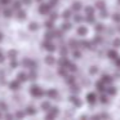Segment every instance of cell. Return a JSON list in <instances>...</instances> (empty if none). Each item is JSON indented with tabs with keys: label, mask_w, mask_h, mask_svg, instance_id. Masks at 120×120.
<instances>
[{
	"label": "cell",
	"mask_w": 120,
	"mask_h": 120,
	"mask_svg": "<svg viewBox=\"0 0 120 120\" xmlns=\"http://www.w3.org/2000/svg\"><path fill=\"white\" fill-rule=\"evenodd\" d=\"M29 29L31 30V31H36V30L39 29V25H38L36 22H31V23L29 25Z\"/></svg>",
	"instance_id": "24"
},
{
	"label": "cell",
	"mask_w": 120,
	"mask_h": 120,
	"mask_svg": "<svg viewBox=\"0 0 120 120\" xmlns=\"http://www.w3.org/2000/svg\"><path fill=\"white\" fill-rule=\"evenodd\" d=\"M45 27H47L48 30H52L53 27H54V23H53V21H52V19H49V21H47V22H45Z\"/></svg>",
	"instance_id": "29"
},
{
	"label": "cell",
	"mask_w": 120,
	"mask_h": 120,
	"mask_svg": "<svg viewBox=\"0 0 120 120\" xmlns=\"http://www.w3.org/2000/svg\"><path fill=\"white\" fill-rule=\"evenodd\" d=\"M57 17H58V14L56 13V12L50 14V19H52V21H56V19H57Z\"/></svg>",
	"instance_id": "50"
},
{
	"label": "cell",
	"mask_w": 120,
	"mask_h": 120,
	"mask_svg": "<svg viewBox=\"0 0 120 120\" xmlns=\"http://www.w3.org/2000/svg\"><path fill=\"white\" fill-rule=\"evenodd\" d=\"M112 45H114L115 48H120V39L119 38H116V39L112 41Z\"/></svg>",
	"instance_id": "40"
},
{
	"label": "cell",
	"mask_w": 120,
	"mask_h": 120,
	"mask_svg": "<svg viewBox=\"0 0 120 120\" xmlns=\"http://www.w3.org/2000/svg\"><path fill=\"white\" fill-rule=\"evenodd\" d=\"M85 13L86 14H93L94 13V8L93 7H85Z\"/></svg>",
	"instance_id": "37"
},
{
	"label": "cell",
	"mask_w": 120,
	"mask_h": 120,
	"mask_svg": "<svg viewBox=\"0 0 120 120\" xmlns=\"http://www.w3.org/2000/svg\"><path fill=\"white\" fill-rule=\"evenodd\" d=\"M83 19H84V18L80 16V14H75V17H74V21H75L76 23H80V22L83 21Z\"/></svg>",
	"instance_id": "35"
},
{
	"label": "cell",
	"mask_w": 120,
	"mask_h": 120,
	"mask_svg": "<svg viewBox=\"0 0 120 120\" xmlns=\"http://www.w3.org/2000/svg\"><path fill=\"white\" fill-rule=\"evenodd\" d=\"M58 74L62 76H66L67 75V70H66V67H60L58 68Z\"/></svg>",
	"instance_id": "32"
},
{
	"label": "cell",
	"mask_w": 120,
	"mask_h": 120,
	"mask_svg": "<svg viewBox=\"0 0 120 120\" xmlns=\"http://www.w3.org/2000/svg\"><path fill=\"white\" fill-rule=\"evenodd\" d=\"M96 85H97V89H98L99 92H105V89H106V85H105V83H103L102 80H101V81H98V83H97Z\"/></svg>",
	"instance_id": "17"
},
{
	"label": "cell",
	"mask_w": 120,
	"mask_h": 120,
	"mask_svg": "<svg viewBox=\"0 0 120 120\" xmlns=\"http://www.w3.org/2000/svg\"><path fill=\"white\" fill-rule=\"evenodd\" d=\"M17 56H18V53H17L16 50H13V49L8 52V58H11V60H16Z\"/></svg>",
	"instance_id": "20"
},
{
	"label": "cell",
	"mask_w": 120,
	"mask_h": 120,
	"mask_svg": "<svg viewBox=\"0 0 120 120\" xmlns=\"http://www.w3.org/2000/svg\"><path fill=\"white\" fill-rule=\"evenodd\" d=\"M94 41H97V43H99V41H102V39H101V36H96V39H94Z\"/></svg>",
	"instance_id": "56"
},
{
	"label": "cell",
	"mask_w": 120,
	"mask_h": 120,
	"mask_svg": "<svg viewBox=\"0 0 120 120\" xmlns=\"http://www.w3.org/2000/svg\"><path fill=\"white\" fill-rule=\"evenodd\" d=\"M99 99H101V102H102V103H107V97L105 96V94H102V96H101V98H99Z\"/></svg>",
	"instance_id": "48"
},
{
	"label": "cell",
	"mask_w": 120,
	"mask_h": 120,
	"mask_svg": "<svg viewBox=\"0 0 120 120\" xmlns=\"http://www.w3.org/2000/svg\"><path fill=\"white\" fill-rule=\"evenodd\" d=\"M17 66H18V63L16 62V60H12V63H11V67H12V68H16Z\"/></svg>",
	"instance_id": "51"
},
{
	"label": "cell",
	"mask_w": 120,
	"mask_h": 120,
	"mask_svg": "<svg viewBox=\"0 0 120 120\" xmlns=\"http://www.w3.org/2000/svg\"><path fill=\"white\" fill-rule=\"evenodd\" d=\"M35 1H38V3H40V1H43V0H35Z\"/></svg>",
	"instance_id": "60"
},
{
	"label": "cell",
	"mask_w": 120,
	"mask_h": 120,
	"mask_svg": "<svg viewBox=\"0 0 120 120\" xmlns=\"http://www.w3.org/2000/svg\"><path fill=\"white\" fill-rule=\"evenodd\" d=\"M101 80L103 81L105 84H111V83H112V78H111L110 75H106V74H103V75H102Z\"/></svg>",
	"instance_id": "11"
},
{
	"label": "cell",
	"mask_w": 120,
	"mask_h": 120,
	"mask_svg": "<svg viewBox=\"0 0 120 120\" xmlns=\"http://www.w3.org/2000/svg\"><path fill=\"white\" fill-rule=\"evenodd\" d=\"M66 81H67L70 85H72V84L75 83V79H74V76H66Z\"/></svg>",
	"instance_id": "38"
},
{
	"label": "cell",
	"mask_w": 120,
	"mask_h": 120,
	"mask_svg": "<svg viewBox=\"0 0 120 120\" xmlns=\"http://www.w3.org/2000/svg\"><path fill=\"white\" fill-rule=\"evenodd\" d=\"M67 68H68V70H70V71H72V72H74V71H76V68H78V67H76V65H74V63H68V66H67Z\"/></svg>",
	"instance_id": "41"
},
{
	"label": "cell",
	"mask_w": 120,
	"mask_h": 120,
	"mask_svg": "<svg viewBox=\"0 0 120 120\" xmlns=\"http://www.w3.org/2000/svg\"><path fill=\"white\" fill-rule=\"evenodd\" d=\"M68 44H70V47L72 48V49H78L79 45H80L78 41H76V40H74V39H72V40H70V43H68Z\"/></svg>",
	"instance_id": "23"
},
{
	"label": "cell",
	"mask_w": 120,
	"mask_h": 120,
	"mask_svg": "<svg viewBox=\"0 0 120 120\" xmlns=\"http://www.w3.org/2000/svg\"><path fill=\"white\" fill-rule=\"evenodd\" d=\"M53 38H56V34H54V31H48V32H45V40H52Z\"/></svg>",
	"instance_id": "16"
},
{
	"label": "cell",
	"mask_w": 120,
	"mask_h": 120,
	"mask_svg": "<svg viewBox=\"0 0 120 120\" xmlns=\"http://www.w3.org/2000/svg\"><path fill=\"white\" fill-rule=\"evenodd\" d=\"M85 21L88 22V23H94V16L93 14H88V16L85 17Z\"/></svg>",
	"instance_id": "28"
},
{
	"label": "cell",
	"mask_w": 120,
	"mask_h": 120,
	"mask_svg": "<svg viewBox=\"0 0 120 120\" xmlns=\"http://www.w3.org/2000/svg\"><path fill=\"white\" fill-rule=\"evenodd\" d=\"M86 101L89 102V103H94V102L97 101V96H96V93H89L88 96H86Z\"/></svg>",
	"instance_id": "9"
},
{
	"label": "cell",
	"mask_w": 120,
	"mask_h": 120,
	"mask_svg": "<svg viewBox=\"0 0 120 120\" xmlns=\"http://www.w3.org/2000/svg\"><path fill=\"white\" fill-rule=\"evenodd\" d=\"M94 30H96L97 32H102V31H103V25H102V23H97L96 27H94Z\"/></svg>",
	"instance_id": "33"
},
{
	"label": "cell",
	"mask_w": 120,
	"mask_h": 120,
	"mask_svg": "<svg viewBox=\"0 0 120 120\" xmlns=\"http://www.w3.org/2000/svg\"><path fill=\"white\" fill-rule=\"evenodd\" d=\"M109 58H111V60H116V58H117L116 50H110V52H109Z\"/></svg>",
	"instance_id": "26"
},
{
	"label": "cell",
	"mask_w": 120,
	"mask_h": 120,
	"mask_svg": "<svg viewBox=\"0 0 120 120\" xmlns=\"http://www.w3.org/2000/svg\"><path fill=\"white\" fill-rule=\"evenodd\" d=\"M17 79H18L21 83H25L26 80H29V76H27V74H25V72H19L18 75H17Z\"/></svg>",
	"instance_id": "10"
},
{
	"label": "cell",
	"mask_w": 120,
	"mask_h": 120,
	"mask_svg": "<svg viewBox=\"0 0 120 120\" xmlns=\"http://www.w3.org/2000/svg\"><path fill=\"white\" fill-rule=\"evenodd\" d=\"M43 48H44L45 50H48V52H54L56 50V45L52 44L50 40H45V41L43 43Z\"/></svg>",
	"instance_id": "2"
},
{
	"label": "cell",
	"mask_w": 120,
	"mask_h": 120,
	"mask_svg": "<svg viewBox=\"0 0 120 120\" xmlns=\"http://www.w3.org/2000/svg\"><path fill=\"white\" fill-rule=\"evenodd\" d=\"M106 90H107V93H109L110 96H114V94H116V89H115L114 86H109Z\"/></svg>",
	"instance_id": "30"
},
{
	"label": "cell",
	"mask_w": 120,
	"mask_h": 120,
	"mask_svg": "<svg viewBox=\"0 0 120 120\" xmlns=\"http://www.w3.org/2000/svg\"><path fill=\"white\" fill-rule=\"evenodd\" d=\"M31 1H32V0H22V3H23L25 5H30V4H31Z\"/></svg>",
	"instance_id": "53"
},
{
	"label": "cell",
	"mask_w": 120,
	"mask_h": 120,
	"mask_svg": "<svg viewBox=\"0 0 120 120\" xmlns=\"http://www.w3.org/2000/svg\"><path fill=\"white\" fill-rule=\"evenodd\" d=\"M112 19H114L115 22H117V23H119V22H120V14H116V13H115L114 16H112Z\"/></svg>",
	"instance_id": "44"
},
{
	"label": "cell",
	"mask_w": 120,
	"mask_h": 120,
	"mask_svg": "<svg viewBox=\"0 0 120 120\" xmlns=\"http://www.w3.org/2000/svg\"><path fill=\"white\" fill-rule=\"evenodd\" d=\"M79 90H80V89H79L76 85H74V84H72V86H71V92H72V93H75V94H78Z\"/></svg>",
	"instance_id": "42"
},
{
	"label": "cell",
	"mask_w": 120,
	"mask_h": 120,
	"mask_svg": "<svg viewBox=\"0 0 120 120\" xmlns=\"http://www.w3.org/2000/svg\"><path fill=\"white\" fill-rule=\"evenodd\" d=\"M17 18H19V19H25V18H26V12L22 11V9L17 11Z\"/></svg>",
	"instance_id": "19"
},
{
	"label": "cell",
	"mask_w": 120,
	"mask_h": 120,
	"mask_svg": "<svg viewBox=\"0 0 120 120\" xmlns=\"http://www.w3.org/2000/svg\"><path fill=\"white\" fill-rule=\"evenodd\" d=\"M27 76H29V80H35V79H36V72H35L34 70H31V72Z\"/></svg>",
	"instance_id": "34"
},
{
	"label": "cell",
	"mask_w": 120,
	"mask_h": 120,
	"mask_svg": "<svg viewBox=\"0 0 120 120\" xmlns=\"http://www.w3.org/2000/svg\"><path fill=\"white\" fill-rule=\"evenodd\" d=\"M1 40H3V34L0 32V41H1Z\"/></svg>",
	"instance_id": "59"
},
{
	"label": "cell",
	"mask_w": 120,
	"mask_h": 120,
	"mask_svg": "<svg viewBox=\"0 0 120 120\" xmlns=\"http://www.w3.org/2000/svg\"><path fill=\"white\" fill-rule=\"evenodd\" d=\"M54 62H56V60L53 56H47L45 57V63L47 65H54Z\"/></svg>",
	"instance_id": "15"
},
{
	"label": "cell",
	"mask_w": 120,
	"mask_h": 120,
	"mask_svg": "<svg viewBox=\"0 0 120 120\" xmlns=\"http://www.w3.org/2000/svg\"><path fill=\"white\" fill-rule=\"evenodd\" d=\"M72 56H74V58H80V57H81V53L79 52L78 49H74V52H72Z\"/></svg>",
	"instance_id": "39"
},
{
	"label": "cell",
	"mask_w": 120,
	"mask_h": 120,
	"mask_svg": "<svg viewBox=\"0 0 120 120\" xmlns=\"http://www.w3.org/2000/svg\"><path fill=\"white\" fill-rule=\"evenodd\" d=\"M16 117H23L25 116V112H22V111H18V112H16V115H14Z\"/></svg>",
	"instance_id": "49"
},
{
	"label": "cell",
	"mask_w": 120,
	"mask_h": 120,
	"mask_svg": "<svg viewBox=\"0 0 120 120\" xmlns=\"http://www.w3.org/2000/svg\"><path fill=\"white\" fill-rule=\"evenodd\" d=\"M4 62V56L1 54V50H0V63H3Z\"/></svg>",
	"instance_id": "55"
},
{
	"label": "cell",
	"mask_w": 120,
	"mask_h": 120,
	"mask_svg": "<svg viewBox=\"0 0 120 120\" xmlns=\"http://www.w3.org/2000/svg\"><path fill=\"white\" fill-rule=\"evenodd\" d=\"M80 9H81V4L79 3V1H76V3H74V4H72V11L79 12Z\"/></svg>",
	"instance_id": "25"
},
{
	"label": "cell",
	"mask_w": 120,
	"mask_h": 120,
	"mask_svg": "<svg viewBox=\"0 0 120 120\" xmlns=\"http://www.w3.org/2000/svg\"><path fill=\"white\" fill-rule=\"evenodd\" d=\"M60 53H61V56H67V53H68V50H67V48H65V47H62V49L60 50Z\"/></svg>",
	"instance_id": "43"
},
{
	"label": "cell",
	"mask_w": 120,
	"mask_h": 120,
	"mask_svg": "<svg viewBox=\"0 0 120 120\" xmlns=\"http://www.w3.org/2000/svg\"><path fill=\"white\" fill-rule=\"evenodd\" d=\"M50 8H52L50 4H41L39 7V13L40 14H48L50 12Z\"/></svg>",
	"instance_id": "3"
},
{
	"label": "cell",
	"mask_w": 120,
	"mask_h": 120,
	"mask_svg": "<svg viewBox=\"0 0 120 120\" xmlns=\"http://www.w3.org/2000/svg\"><path fill=\"white\" fill-rule=\"evenodd\" d=\"M97 71H98V70H97V67H94V66H93V67H90V71H89V72H90L92 75H94V74H97Z\"/></svg>",
	"instance_id": "52"
},
{
	"label": "cell",
	"mask_w": 120,
	"mask_h": 120,
	"mask_svg": "<svg viewBox=\"0 0 120 120\" xmlns=\"http://www.w3.org/2000/svg\"><path fill=\"white\" fill-rule=\"evenodd\" d=\"M41 109L44 110V111H49V110H50V103H49V102H43V103H41Z\"/></svg>",
	"instance_id": "27"
},
{
	"label": "cell",
	"mask_w": 120,
	"mask_h": 120,
	"mask_svg": "<svg viewBox=\"0 0 120 120\" xmlns=\"http://www.w3.org/2000/svg\"><path fill=\"white\" fill-rule=\"evenodd\" d=\"M86 32H88L86 27H84V26L78 27V35H80V36H85V35H86Z\"/></svg>",
	"instance_id": "13"
},
{
	"label": "cell",
	"mask_w": 120,
	"mask_h": 120,
	"mask_svg": "<svg viewBox=\"0 0 120 120\" xmlns=\"http://www.w3.org/2000/svg\"><path fill=\"white\" fill-rule=\"evenodd\" d=\"M68 63H70V61L66 58V56H62V58L60 60V62H58V65H60V67H66L67 68Z\"/></svg>",
	"instance_id": "7"
},
{
	"label": "cell",
	"mask_w": 120,
	"mask_h": 120,
	"mask_svg": "<svg viewBox=\"0 0 120 120\" xmlns=\"http://www.w3.org/2000/svg\"><path fill=\"white\" fill-rule=\"evenodd\" d=\"M117 30H119V32H120V26H119V27H117Z\"/></svg>",
	"instance_id": "61"
},
{
	"label": "cell",
	"mask_w": 120,
	"mask_h": 120,
	"mask_svg": "<svg viewBox=\"0 0 120 120\" xmlns=\"http://www.w3.org/2000/svg\"><path fill=\"white\" fill-rule=\"evenodd\" d=\"M11 1L12 0H0V4H1V5H8Z\"/></svg>",
	"instance_id": "47"
},
{
	"label": "cell",
	"mask_w": 120,
	"mask_h": 120,
	"mask_svg": "<svg viewBox=\"0 0 120 120\" xmlns=\"http://www.w3.org/2000/svg\"><path fill=\"white\" fill-rule=\"evenodd\" d=\"M26 114L27 115H35V114H36V109H35V107H32V106L26 107Z\"/></svg>",
	"instance_id": "18"
},
{
	"label": "cell",
	"mask_w": 120,
	"mask_h": 120,
	"mask_svg": "<svg viewBox=\"0 0 120 120\" xmlns=\"http://www.w3.org/2000/svg\"><path fill=\"white\" fill-rule=\"evenodd\" d=\"M30 93H31V96H34V97H41L43 94H44V92H43V89L40 88V86L32 85L31 88H30Z\"/></svg>",
	"instance_id": "1"
},
{
	"label": "cell",
	"mask_w": 120,
	"mask_h": 120,
	"mask_svg": "<svg viewBox=\"0 0 120 120\" xmlns=\"http://www.w3.org/2000/svg\"><path fill=\"white\" fill-rule=\"evenodd\" d=\"M107 16H109V13H107V11H105V9H102V11H101V17H102V18H106Z\"/></svg>",
	"instance_id": "46"
},
{
	"label": "cell",
	"mask_w": 120,
	"mask_h": 120,
	"mask_svg": "<svg viewBox=\"0 0 120 120\" xmlns=\"http://www.w3.org/2000/svg\"><path fill=\"white\" fill-rule=\"evenodd\" d=\"M70 99H71V102H72V103L75 105L76 107H80V106H81V102H80V99H79V97H74V96H72Z\"/></svg>",
	"instance_id": "14"
},
{
	"label": "cell",
	"mask_w": 120,
	"mask_h": 120,
	"mask_svg": "<svg viewBox=\"0 0 120 120\" xmlns=\"http://www.w3.org/2000/svg\"><path fill=\"white\" fill-rule=\"evenodd\" d=\"M22 4H23V3H22L21 0H14L13 4H12V9H14V11H19Z\"/></svg>",
	"instance_id": "8"
},
{
	"label": "cell",
	"mask_w": 120,
	"mask_h": 120,
	"mask_svg": "<svg viewBox=\"0 0 120 120\" xmlns=\"http://www.w3.org/2000/svg\"><path fill=\"white\" fill-rule=\"evenodd\" d=\"M5 117H7V119H12V117H13V115H11V114H7V115H5Z\"/></svg>",
	"instance_id": "58"
},
{
	"label": "cell",
	"mask_w": 120,
	"mask_h": 120,
	"mask_svg": "<svg viewBox=\"0 0 120 120\" xmlns=\"http://www.w3.org/2000/svg\"><path fill=\"white\" fill-rule=\"evenodd\" d=\"M47 96L49 97V98H57L58 93H57V90H56V89H49V90L47 92Z\"/></svg>",
	"instance_id": "12"
},
{
	"label": "cell",
	"mask_w": 120,
	"mask_h": 120,
	"mask_svg": "<svg viewBox=\"0 0 120 120\" xmlns=\"http://www.w3.org/2000/svg\"><path fill=\"white\" fill-rule=\"evenodd\" d=\"M0 117H1V112H0Z\"/></svg>",
	"instance_id": "62"
},
{
	"label": "cell",
	"mask_w": 120,
	"mask_h": 120,
	"mask_svg": "<svg viewBox=\"0 0 120 120\" xmlns=\"http://www.w3.org/2000/svg\"><path fill=\"white\" fill-rule=\"evenodd\" d=\"M96 8H98L99 11L105 9V1H102V0H98V1H96Z\"/></svg>",
	"instance_id": "22"
},
{
	"label": "cell",
	"mask_w": 120,
	"mask_h": 120,
	"mask_svg": "<svg viewBox=\"0 0 120 120\" xmlns=\"http://www.w3.org/2000/svg\"><path fill=\"white\" fill-rule=\"evenodd\" d=\"M9 88L12 89V90H18L19 88H21V81L17 79V80H14V81H12L11 84H9Z\"/></svg>",
	"instance_id": "6"
},
{
	"label": "cell",
	"mask_w": 120,
	"mask_h": 120,
	"mask_svg": "<svg viewBox=\"0 0 120 120\" xmlns=\"http://www.w3.org/2000/svg\"><path fill=\"white\" fill-rule=\"evenodd\" d=\"M23 66L27 68H30V70H35V68H36V63L31 60H27V58L23 61Z\"/></svg>",
	"instance_id": "4"
},
{
	"label": "cell",
	"mask_w": 120,
	"mask_h": 120,
	"mask_svg": "<svg viewBox=\"0 0 120 120\" xmlns=\"http://www.w3.org/2000/svg\"><path fill=\"white\" fill-rule=\"evenodd\" d=\"M57 3H58V0H50V1H49V4H50L52 7H54Z\"/></svg>",
	"instance_id": "54"
},
{
	"label": "cell",
	"mask_w": 120,
	"mask_h": 120,
	"mask_svg": "<svg viewBox=\"0 0 120 120\" xmlns=\"http://www.w3.org/2000/svg\"><path fill=\"white\" fill-rule=\"evenodd\" d=\"M62 17H63L65 19H68V18L71 17V11H65V12L62 13Z\"/></svg>",
	"instance_id": "36"
},
{
	"label": "cell",
	"mask_w": 120,
	"mask_h": 120,
	"mask_svg": "<svg viewBox=\"0 0 120 120\" xmlns=\"http://www.w3.org/2000/svg\"><path fill=\"white\" fill-rule=\"evenodd\" d=\"M58 115V109L57 107H50L49 112L47 114V119H53V117H56Z\"/></svg>",
	"instance_id": "5"
},
{
	"label": "cell",
	"mask_w": 120,
	"mask_h": 120,
	"mask_svg": "<svg viewBox=\"0 0 120 120\" xmlns=\"http://www.w3.org/2000/svg\"><path fill=\"white\" fill-rule=\"evenodd\" d=\"M70 29H71V23H68V22H63V25H62L63 31H68Z\"/></svg>",
	"instance_id": "31"
},
{
	"label": "cell",
	"mask_w": 120,
	"mask_h": 120,
	"mask_svg": "<svg viewBox=\"0 0 120 120\" xmlns=\"http://www.w3.org/2000/svg\"><path fill=\"white\" fill-rule=\"evenodd\" d=\"M119 1H120V0H119Z\"/></svg>",
	"instance_id": "63"
},
{
	"label": "cell",
	"mask_w": 120,
	"mask_h": 120,
	"mask_svg": "<svg viewBox=\"0 0 120 120\" xmlns=\"http://www.w3.org/2000/svg\"><path fill=\"white\" fill-rule=\"evenodd\" d=\"M12 13H13V12H12V9H8V8H5V9L3 11V16L5 17V18L12 17Z\"/></svg>",
	"instance_id": "21"
},
{
	"label": "cell",
	"mask_w": 120,
	"mask_h": 120,
	"mask_svg": "<svg viewBox=\"0 0 120 120\" xmlns=\"http://www.w3.org/2000/svg\"><path fill=\"white\" fill-rule=\"evenodd\" d=\"M115 62H116V65H117V66H119V67H120V57H117L116 60H115Z\"/></svg>",
	"instance_id": "57"
},
{
	"label": "cell",
	"mask_w": 120,
	"mask_h": 120,
	"mask_svg": "<svg viewBox=\"0 0 120 120\" xmlns=\"http://www.w3.org/2000/svg\"><path fill=\"white\" fill-rule=\"evenodd\" d=\"M0 111H7V110H8V106H7L5 103H3V102H1V103H0Z\"/></svg>",
	"instance_id": "45"
}]
</instances>
